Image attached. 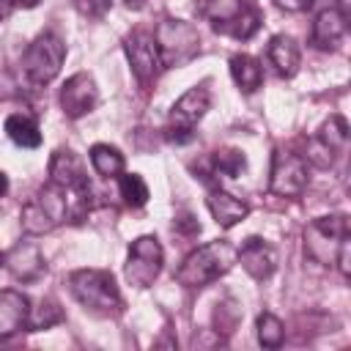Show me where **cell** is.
<instances>
[{"label":"cell","mask_w":351,"mask_h":351,"mask_svg":"<svg viewBox=\"0 0 351 351\" xmlns=\"http://www.w3.org/2000/svg\"><path fill=\"white\" fill-rule=\"evenodd\" d=\"M71 296L96 318H115L123 307L118 282L107 269H74L69 274Z\"/></svg>","instance_id":"cell-1"},{"label":"cell","mask_w":351,"mask_h":351,"mask_svg":"<svg viewBox=\"0 0 351 351\" xmlns=\"http://www.w3.org/2000/svg\"><path fill=\"white\" fill-rule=\"evenodd\" d=\"M233 266H236V247L225 239H217L192 250L178 266L176 280L184 288H206L222 274H228Z\"/></svg>","instance_id":"cell-2"},{"label":"cell","mask_w":351,"mask_h":351,"mask_svg":"<svg viewBox=\"0 0 351 351\" xmlns=\"http://www.w3.org/2000/svg\"><path fill=\"white\" fill-rule=\"evenodd\" d=\"M195 11L217 33L239 41L250 38L261 27V11L255 0H195Z\"/></svg>","instance_id":"cell-3"},{"label":"cell","mask_w":351,"mask_h":351,"mask_svg":"<svg viewBox=\"0 0 351 351\" xmlns=\"http://www.w3.org/2000/svg\"><path fill=\"white\" fill-rule=\"evenodd\" d=\"M63 60H66V44H63V38L58 33H52V30H44L25 49V58H22L25 80L33 88H44V85H49L60 74Z\"/></svg>","instance_id":"cell-4"},{"label":"cell","mask_w":351,"mask_h":351,"mask_svg":"<svg viewBox=\"0 0 351 351\" xmlns=\"http://www.w3.org/2000/svg\"><path fill=\"white\" fill-rule=\"evenodd\" d=\"M154 41H156V49H159V60H162V69H173V66H184L189 63L197 49H200V33L192 22H184V19H162L156 25V33H154Z\"/></svg>","instance_id":"cell-5"},{"label":"cell","mask_w":351,"mask_h":351,"mask_svg":"<svg viewBox=\"0 0 351 351\" xmlns=\"http://www.w3.org/2000/svg\"><path fill=\"white\" fill-rule=\"evenodd\" d=\"M74 192H66L60 186H55L52 181L22 206V228L30 236H41L49 233L52 228H58L60 222H66L69 217V197Z\"/></svg>","instance_id":"cell-6"},{"label":"cell","mask_w":351,"mask_h":351,"mask_svg":"<svg viewBox=\"0 0 351 351\" xmlns=\"http://www.w3.org/2000/svg\"><path fill=\"white\" fill-rule=\"evenodd\" d=\"M348 236H351V222L346 214L318 217L304 228V252L321 266H335L337 250Z\"/></svg>","instance_id":"cell-7"},{"label":"cell","mask_w":351,"mask_h":351,"mask_svg":"<svg viewBox=\"0 0 351 351\" xmlns=\"http://www.w3.org/2000/svg\"><path fill=\"white\" fill-rule=\"evenodd\" d=\"M211 107V93L206 85H195L189 88L173 107H170V118H167V140L176 145H184L195 137V126L197 121L208 112Z\"/></svg>","instance_id":"cell-8"},{"label":"cell","mask_w":351,"mask_h":351,"mask_svg":"<svg viewBox=\"0 0 351 351\" xmlns=\"http://www.w3.org/2000/svg\"><path fill=\"white\" fill-rule=\"evenodd\" d=\"M165 266V250L156 236H140L129 244V255L123 263V277L134 288H148L159 277Z\"/></svg>","instance_id":"cell-9"},{"label":"cell","mask_w":351,"mask_h":351,"mask_svg":"<svg viewBox=\"0 0 351 351\" xmlns=\"http://www.w3.org/2000/svg\"><path fill=\"white\" fill-rule=\"evenodd\" d=\"M123 49H126V60H129V69H132L134 80L143 88L154 85L156 77H159V71H162V60H159V49H156L154 33H148V30H132L123 38Z\"/></svg>","instance_id":"cell-10"},{"label":"cell","mask_w":351,"mask_h":351,"mask_svg":"<svg viewBox=\"0 0 351 351\" xmlns=\"http://www.w3.org/2000/svg\"><path fill=\"white\" fill-rule=\"evenodd\" d=\"M269 189L277 197H299L307 189V162H304V156L280 148L271 159Z\"/></svg>","instance_id":"cell-11"},{"label":"cell","mask_w":351,"mask_h":351,"mask_svg":"<svg viewBox=\"0 0 351 351\" xmlns=\"http://www.w3.org/2000/svg\"><path fill=\"white\" fill-rule=\"evenodd\" d=\"M99 104V88H96V80L88 74V71H77L71 74L63 88H60V107H63V115L77 121L88 112H93Z\"/></svg>","instance_id":"cell-12"},{"label":"cell","mask_w":351,"mask_h":351,"mask_svg":"<svg viewBox=\"0 0 351 351\" xmlns=\"http://www.w3.org/2000/svg\"><path fill=\"white\" fill-rule=\"evenodd\" d=\"M49 181L66 192H85L88 189V170L80 154L71 148H58L49 159Z\"/></svg>","instance_id":"cell-13"},{"label":"cell","mask_w":351,"mask_h":351,"mask_svg":"<svg viewBox=\"0 0 351 351\" xmlns=\"http://www.w3.org/2000/svg\"><path fill=\"white\" fill-rule=\"evenodd\" d=\"M236 263H241V269L252 280H269L277 269V250L269 241L250 236L241 244V250H236Z\"/></svg>","instance_id":"cell-14"},{"label":"cell","mask_w":351,"mask_h":351,"mask_svg":"<svg viewBox=\"0 0 351 351\" xmlns=\"http://www.w3.org/2000/svg\"><path fill=\"white\" fill-rule=\"evenodd\" d=\"M348 33V14L337 5L318 11L313 22V47L318 49H337Z\"/></svg>","instance_id":"cell-15"},{"label":"cell","mask_w":351,"mask_h":351,"mask_svg":"<svg viewBox=\"0 0 351 351\" xmlns=\"http://www.w3.org/2000/svg\"><path fill=\"white\" fill-rule=\"evenodd\" d=\"M27 315H30V299L22 291H14V288L0 291V340L25 329Z\"/></svg>","instance_id":"cell-16"},{"label":"cell","mask_w":351,"mask_h":351,"mask_svg":"<svg viewBox=\"0 0 351 351\" xmlns=\"http://www.w3.org/2000/svg\"><path fill=\"white\" fill-rule=\"evenodd\" d=\"M5 266H8V271H11L16 280H22V282H36V280L47 271V263H44L41 250H38L36 244H30V241L16 244L14 250H8Z\"/></svg>","instance_id":"cell-17"},{"label":"cell","mask_w":351,"mask_h":351,"mask_svg":"<svg viewBox=\"0 0 351 351\" xmlns=\"http://www.w3.org/2000/svg\"><path fill=\"white\" fill-rule=\"evenodd\" d=\"M206 206H208V211L219 228H233L241 219H247V214H250V206L225 189H211L206 195Z\"/></svg>","instance_id":"cell-18"},{"label":"cell","mask_w":351,"mask_h":351,"mask_svg":"<svg viewBox=\"0 0 351 351\" xmlns=\"http://www.w3.org/2000/svg\"><path fill=\"white\" fill-rule=\"evenodd\" d=\"M269 60H271V66L277 69L280 77L291 80L299 71V63H302L299 44L291 36H285V33L271 36V41H269Z\"/></svg>","instance_id":"cell-19"},{"label":"cell","mask_w":351,"mask_h":351,"mask_svg":"<svg viewBox=\"0 0 351 351\" xmlns=\"http://www.w3.org/2000/svg\"><path fill=\"white\" fill-rule=\"evenodd\" d=\"M230 77H233V82L239 85L241 93H255V90L263 85V69H261V63H258L252 55H247V52L230 58Z\"/></svg>","instance_id":"cell-20"},{"label":"cell","mask_w":351,"mask_h":351,"mask_svg":"<svg viewBox=\"0 0 351 351\" xmlns=\"http://www.w3.org/2000/svg\"><path fill=\"white\" fill-rule=\"evenodd\" d=\"M5 134L19 148H38L41 145V132H38L36 121L27 118V115H19V112H14V115L5 118Z\"/></svg>","instance_id":"cell-21"},{"label":"cell","mask_w":351,"mask_h":351,"mask_svg":"<svg viewBox=\"0 0 351 351\" xmlns=\"http://www.w3.org/2000/svg\"><path fill=\"white\" fill-rule=\"evenodd\" d=\"M90 167L101 176V178H115L123 173V154L115 145L107 143H96L90 148Z\"/></svg>","instance_id":"cell-22"},{"label":"cell","mask_w":351,"mask_h":351,"mask_svg":"<svg viewBox=\"0 0 351 351\" xmlns=\"http://www.w3.org/2000/svg\"><path fill=\"white\" fill-rule=\"evenodd\" d=\"M315 140L324 143L332 154H340L346 148V143H348V123H346V118L343 115H329L321 123V129L315 132Z\"/></svg>","instance_id":"cell-23"},{"label":"cell","mask_w":351,"mask_h":351,"mask_svg":"<svg viewBox=\"0 0 351 351\" xmlns=\"http://www.w3.org/2000/svg\"><path fill=\"white\" fill-rule=\"evenodd\" d=\"M255 329H258V343L263 348H280L285 340V324L274 313H261L255 321Z\"/></svg>","instance_id":"cell-24"},{"label":"cell","mask_w":351,"mask_h":351,"mask_svg":"<svg viewBox=\"0 0 351 351\" xmlns=\"http://www.w3.org/2000/svg\"><path fill=\"white\" fill-rule=\"evenodd\" d=\"M118 192H121L123 203L132 208H140L148 203V186H145L143 176H137V173H121L118 176Z\"/></svg>","instance_id":"cell-25"},{"label":"cell","mask_w":351,"mask_h":351,"mask_svg":"<svg viewBox=\"0 0 351 351\" xmlns=\"http://www.w3.org/2000/svg\"><path fill=\"white\" fill-rule=\"evenodd\" d=\"M60 321H63V313H60L58 302H52V299H41L38 307H30L27 329L38 332V329H49V326H55V324H60Z\"/></svg>","instance_id":"cell-26"},{"label":"cell","mask_w":351,"mask_h":351,"mask_svg":"<svg viewBox=\"0 0 351 351\" xmlns=\"http://www.w3.org/2000/svg\"><path fill=\"white\" fill-rule=\"evenodd\" d=\"M214 167H217V173H222L228 178H236L247 170V156L239 148H222V151L214 154Z\"/></svg>","instance_id":"cell-27"},{"label":"cell","mask_w":351,"mask_h":351,"mask_svg":"<svg viewBox=\"0 0 351 351\" xmlns=\"http://www.w3.org/2000/svg\"><path fill=\"white\" fill-rule=\"evenodd\" d=\"M74 5H77V11H80V14L99 19V16H104V14L110 11L112 0H74Z\"/></svg>","instance_id":"cell-28"},{"label":"cell","mask_w":351,"mask_h":351,"mask_svg":"<svg viewBox=\"0 0 351 351\" xmlns=\"http://www.w3.org/2000/svg\"><path fill=\"white\" fill-rule=\"evenodd\" d=\"M335 266L340 269V274H343V277H351V236L340 244L337 258H335Z\"/></svg>","instance_id":"cell-29"},{"label":"cell","mask_w":351,"mask_h":351,"mask_svg":"<svg viewBox=\"0 0 351 351\" xmlns=\"http://www.w3.org/2000/svg\"><path fill=\"white\" fill-rule=\"evenodd\" d=\"M274 3H277L282 11H293V14H296V11H307L315 0H274Z\"/></svg>","instance_id":"cell-30"},{"label":"cell","mask_w":351,"mask_h":351,"mask_svg":"<svg viewBox=\"0 0 351 351\" xmlns=\"http://www.w3.org/2000/svg\"><path fill=\"white\" fill-rule=\"evenodd\" d=\"M11 8H14V3H11V0H0V22H5V19H8Z\"/></svg>","instance_id":"cell-31"},{"label":"cell","mask_w":351,"mask_h":351,"mask_svg":"<svg viewBox=\"0 0 351 351\" xmlns=\"http://www.w3.org/2000/svg\"><path fill=\"white\" fill-rule=\"evenodd\" d=\"M5 192H8V176H5L3 170H0V197H3Z\"/></svg>","instance_id":"cell-32"},{"label":"cell","mask_w":351,"mask_h":351,"mask_svg":"<svg viewBox=\"0 0 351 351\" xmlns=\"http://www.w3.org/2000/svg\"><path fill=\"white\" fill-rule=\"evenodd\" d=\"M14 5H22V8H33V5H38V0H11Z\"/></svg>","instance_id":"cell-33"},{"label":"cell","mask_w":351,"mask_h":351,"mask_svg":"<svg viewBox=\"0 0 351 351\" xmlns=\"http://www.w3.org/2000/svg\"><path fill=\"white\" fill-rule=\"evenodd\" d=\"M337 8H343V11H348V0H337Z\"/></svg>","instance_id":"cell-34"},{"label":"cell","mask_w":351,"mask_h":351,"mask_svg":"<svg viewBox=\"0 0 351 351\" xmlns=\"http://www.w3.org/2000/svg\"><path fill=\"white\" fill-rule=\"evenodd\" d=\"M0 261H3V258H0Z\"/></svg>","instance_id":"cell-35"}]
</instances>
